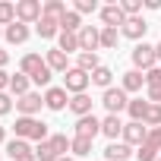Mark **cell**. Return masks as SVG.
<instances>
[{"mask_svg": "<svg viewBox=\"0 0 161 161\" xmlns=\"http://www.w3.org/2000/svg\"><path fill=\"white\" fill-rule=\"evenodd\" d=\"M69 145H73V139L66 133H51V139H44V142L35 145V158L38 161H60L69 152Z\"/></svg>", "mask_w": 161, "mask_h": 161, "instance_id": "6da1fadb", "label": "cell"}, {"mask_svg": "<svg viewBox=\"0 0 161 161\" xmlns=\"http://www.w3.org/2000/svg\"><path fill=\"white\" fill-rule=\"evenodd\" d=\"M16 139H35V142H44V139H51V130H47V123L44 120H38V117H16Z\"/></svg>", "mask_w": 161, "mask_h": 161, "instance_id": "7a4b0ae2", "label": "cell"}, {"mask_svg": "<svg viewBox=\"0 0 161 161\" xmlns=\"http://www.w3.org/2000/svg\"><path fill=\"white\" fill-rule=\"evenodd\" d=\"M155 66H158L155 44H148V41H139V44L133 47V69H139V73H148V69H155Z\"/></svg>", "mask_w": 161, "mask_h": 161, "instance_id": "3957f363", "label": "cell"}, {"mask_svg": "<svg viewBox=\"0 0 161 161\" xmlns=\"http://www.w3.org/2000/svg\"><path fill=\"white\" fill-rule=\"evenodd\" d=\"M41 16H44V3H41V0H16V22L32 25Z\"/></svg>", "mask_w": 161, "mask_h": 161, "instance_id": "277c9868", "label": "cell"}, {"mask_svg": "<svg viewBox=\"0 0 161 161\" xmlns=\"http://www.w3.org/2000/svg\"><path fill=\"white\" fill-rule=\"evenodd\" d=\"M89 86H92V76H89V73L76 69V66L63 73V89H66L69 95H82V92H86Z\"/></svg>", "mask_w": 161, "mask_h": 161, "instance_id": "5b68a950", "label": "cell"}, {"mask_svg": "<svg viewBox=\"0 0 161 161\" xmlns=\"http://www.w3.org/2000/svg\"><path fill=\"white\" fill-rule=\"evenodd\" d=\"M101 104L108 108V114H117L120 117V111H126V104H130V98H126V92L117 86H111V89H104V95H101Z\"/></svg>", "mask_w": 161, "mask_h": 161, "instance_id": "8992f818", "label": "cell"}, {"mask_svg": "<svg viewBox=\"0 0 161 161\" xmlns=\"http://www.w3.org/2000/svg\"><path fill=\"white\" fill-rule=\"evenodd\" d=\"M101 47V25H82L79 32V54H95Z\"/></svg>", "mask_w": 161, "mask_h": 161, "instance_id": "52a82bcc", "label": "cell"}, {"mask_svg": "<svg viewBox=\"0 0 161 161\" xmlns=\"http://www.w3.org/2000/svg\"><path fill=\"white\" fill-rule=\"evenodd\" d=\"M44 108H47V111H63V108H69V92H66L63 86L44 89Z\"/></svg>", "mask_w": 161, "mask_h": 161, "instance_id": "ba28073f", "label": "cell"}, {"mask_svg": "<svg viewBox=\"0 0 161 161\" xmlns=\"http://www.w3.org/2000/svg\"><path fill=\"white\" fill-rule=\"evenodd\" d=\"M41 104H44V95H41V92H29V95L16 98V111H19V117H35V114L41 111Z\"/></svg>", "mask_w": 161, "mask_h": 161, "instance_id": "9c48e42d", "label": "cell"}, {"mask_svg": "<svg viewBox=\"0 0 161 161\" xmlns=\"http://www.w3.org/2000/svg\"><path fill=\"white\" fill-rule=\"evenodd\" d=\"M98 13H101L104 29H123V22H126V13H123L120 3H108V7H101Z\"/></svg>", "mask_w": 161, "mask_h": 161, "instance_id": "30bf717a", "label": "cell"}, {"mask_svg": "<svg viewBox=\"0 0 161 161\" xmlns=\"http://www.w3.org/2000/svg\"><path fill=\"white\" fill-rule=\"evenodd\" d=\"M145 139H148V126L145 123H136V120H130L126 126H123V139L120 142H126V145H145Z\"/></svg>", "mask_w": 161, "mask_h": 161, "instance_id": "8fae6325", "label": "cell"}, {"mask_svg": "<svg viewBox=\"0 0 161 161\" xmlns=\"http://www.w3.org/2000/svg\"><path fill=\"white\" fill-rule=\"evenodd\" d=\"M98 133H101V120H98L95 114H86V117L76 120V136H82V139H92V142H95Z\"/></svg>", "mask_w": 161, "mask_h": 161, "instance_id": "7c38bea8", "label": "cell"}, {"mask_svg": "<svg viewBox=\"0 0 161 161\" xmlns=\"http://www.w3.org/2000/svg\"><path fill=\"white\" fill-rule=\"evenodd\" d=\"M145 32H148V25H145V19H142V16H130V19L123 22V29H120V35H123V38H130V41H142V38H145Z\"/></svg>", "mask_w": 161, "mask_h": 161, "instance_id": "4fadbf2b", "label": "cell"}, {"mask_svg": "<svg viewBox=\"0 0 161 161\" xmlns=\"http://www.w3.org/2000/svg\"><path fill=\"white\" fill-rule=\"evenodd\" d=\"M44 63L51 66V73H66V69H73V66H69V54H63L60 47H51V51L44 54Z\"/></svg>", "mask_w": 161, "mask_h": 161, "instance_id": "5bb4252c", "label": "cell"}, {"mask_svg": "<svg viewBox=\"0 0 161 161\" xmlns=\"http://www.w3.org/2000/svg\"><path fill=\"white\" fill-rule=\"evenodd\" d=\"M123 126H126V123H123V120H120L117 114H108V117L101 120V133H104V136H108L111 142L123 139Z\"/></svg>", "mask_w": 161, "mask_h": 161, "instance_id": "9a60e30c", "label": "cell"}, {"mask_svg": "<svg viewBox=\"0 0 161 161\" xmlns=\"http://www.w3.org/2000/svg\"><path fill=\"white\" fill-rule=\"evenodd\" d=\"M29 25L25 22H13V25H7L3 29V38H7V44H25L29 41Z\"/></svg>", "mask_w": 161, "mask_h": 161, "instance_id": "2e32d148", "label": "cell"}, {"mask_svg": "<svg viewBox=\"0 0 161 161\" xmlns=\"http://www.w3.org/2000/svg\"><path fill=\"white\" fill-rule=\"evenodd\" d=\"M142 86H145V73H139V69H126L123 79H120V89L126 95L130 92H142Z\"/></svg>", "mask_w": 161, "mask_h": 161, "instance_id": "e0dca14e", "label": "cell"}, {"mask_svg": "<svg viewBox=\"0 0 161 161\" xmlns=\"http://www.w3.org/2000/svg\"><path fill=\"white\" fill-rule=\"evenodd\" d=\"M92 98H89V92H82V95H69V111L76 114V120L79 117H86V114H92Z\"/></svg>", "mask_w": 161, "mask_h": 161, "instance_id": "ac0fdd59", "label": "cell"}, {"mask_svg": "<svg viewBox=\"0 0 161 161\" xmlns=\"http://www.w3.org/2000/svg\"><path fill=\"white\" fill-rule=\"evenodd\" d=\"M130 155H133V145H126V142H111L104 148L108 161H130Z\"/></svg>", "mask_w": 161, "mask_h": 161, "instance_id": "d6986e66", "label": "cell"}, {"mask_svg": "<svg viewBox=\"0 0 161 161\" xmlns=\"http://www.w3.org/2000/svg\"><path fill=\"white\" fill-rule=\"evenodd\" d=\"M41 66H44V57H41V54H25V57L19 60V73H25L29 79H32Z\"/></svg>", "mask_w": 161, "mask_h": 161, "instance_id": "ffe728a7", "label": "cell"}, {"mask_svg": "<svg viewBox=\"0 0 161 161\" xmlns=\"http://www.w3.org/2000/svg\"><path fill=\"white\" fill-rule=\"evenodd\" d=\"M29 92H32V79H29L25 73H16V76L10 79V95L22 98V95H29Z\"/></svg>", "mask_w": 161, "mask_h": 161, "instance_id": "44dd1931", "label": "cell"}, {"mask_svg": "<svg viewBox=\"0 0 161 161\" xmlns=\"http://www.w3.org/2000/svg\"><path fill=\"white\" fill-rule=\"evenodd\" d=\"M35 32H38L41 38H57V35H60V22H57V19H47V16H41V19L35 22Z\"/></svg>", "mask_w": 161, "mask_h": 161, "instance_id": "7402d4cb", "label": "cell"}, {"mask_svg": "<svg viewBox=\"0 0 161 161\" xmlns=\"http://www.w3.org/2000/svg\"><path fill=\"white\" fill-rule=\"evenodd\" d=\"M32 152H35V148H32L25 139H16V136H13V139L7 142V155H10L13 161H16V158H22V155H32Z\"/></svg>", "mask_w": 161, "mask_h": 161, "instance_id": "603a6c76", "label": "cell"}, {"mask_svg": "<svg viewBox=\"0 0 161 161\" xmlns=\"http://www.w3.org/2000/svg\"><path fill=\"white\" fill-rule=\"evenodd\" d=\"M60 32H73V35H79V32H82V16H79L76 10H69V13L60 19Z\"/></svg>", "mask_w": 161, "mask_h": 161, "instance_id": "cb8c5ba5", "label": "cell"}, {"mask_svg": "<svg viewBox=\"0 0 161 161\" xmlns=\"http://www.w3.org/2000/svg\"><path fill=\"white\" fill-rule=\"evenodd\" d=\"M98 66H101L98 54H86V51H82V54L76 57V69H82V73H89V76H92V73H95Z\"/></svg>", "mask_w": 161, "mask_h": 161, "instance_id": "d4e9b609", "label": "cell"}, {"mask_svg": "<svg viewBox=\"0 0 161 161\" xmlns=\"http://www.w3.org/2000/svg\"><path fill=\"white\" fill-rule=\"evenodd\" d=\"M57 47H60L63 54H76V51H79V35H73V32H60V35H57Z\"/></svg>", "mask_w": 161, "mask_h": 161, "instance_id": "484cf974", "label": "cell"}, {"mask_svg": "<svg viewBox=\"0 0 161 161\" xmlns=\"http://www.w3.org/2000/svg\"><path fill=\"white\" fill-rule=\"evenodd\" d=\"M66 13H69V10H66L63 0H44V16H47V19H57V22H60Z\"/></svg>", "mask_w": 161, "mask_h": 161, "instance_id": "4316f807", "label": "cell"}, {"mask_svg": "<svg viewBox=\"0 0 161 161\" xmlns=\"http://www.w3.org/2000/svg\"><path fill=\"white\" fill-rule=\"evenodd\" d=\"M126 111H130V120L142 123V120H145V111H148V98H145V101H142V98H133V101L126 104Z\"/></svg>", "mask_w": 161, "mask_h": 161, "instance_id": "83f0119b", "label": "cell"}, {"mask_svg": "<svg viewBox=\"0 0 161 161\" xmlns=\"http://www.w3.org/2000/svg\"><path fill=\"white\" fill-rule=\"evenodd\" d=\"M73 158H89L92 155V139H82V136H73V145H69Z\"/></svg>", "mask_w": 161, "mask_h": 161, "instance_id": "f1b7e54d", "label": "cell"}, {"mask_svg": "<svg viewBox=\"0 0 161 161\" xmlns=\"http://www.w3.org/2000/svg\"><path fill=\"white\" fill-rule=\"evenodd\" d=\"M16 22V3H7V0H0V29H7Z\"/></svg>", "mask_w": 161, "mask_h": 161, "instance_id": "f546056e", "label": "cell"}, {"mask_svg": "<svg viewBox=\"0 0 161 161\" xmlns=\"http://www.w3.org/2000/svg\"><path fill=\"white\" fill-rule=\"evenodd\" d=\"M92 82H95V86H101V89H111V82H114L111 66H98V69L92 73Z\"/></svg>", "mask_w": 161, "mask_h": 161, "instance_id": "4dcf8cb0", "label": "cell"}, {"mask_svg": "<svg viewBox=\"0 0 161 161\" xmlns=\"http://www.w3.org/2000/svg\"><path fill=\"white\" fill-rule=\"evenodd\" d=\"M117 41H120V29H104V25H101V47L114 51Z\"/></svg>", "mask_w": 161, "mask_h": 161, "instance_id": "1f68e13d", "label": "cell"}, {"mask_svg": "<svg viewBox=\"0 0 161 161\" xmlns=\"http://www.w3.org/2000/svg\"><path fill=\"white\" fill-rule=\"evenodd\" d=\"M148 130H155V126H161V104H152L148 101V111H145V120H142Z\"/></svg>", "mask_w": 161, "mask_h": 161, "instance_id": "d6a6232c", "label": "cell"}, {"mask_svg": "<svg viewBox=\"0 0 161 161\" xmlns=\"http://www.w3.org/2000/svg\"><path fill=\"white\" fill-rule=\"evenodd\" d=\"M136 158H139V161H158V158H161V152H158V148H152V145L145 142V145H139V148H136Z\"/></svg>", "mask_w": 161, "mask_h": 161, "instance_id": "836d02e7", "label": "cell"}, {"mask_svg": "<svg viewBox=\"0 0 161 161\" xmlns=\"http://www.w3.org/2000/svg\"><path fill=\"white\" fill-rule=\"evenodd\" d=\"M120 7H123V13H126V19L130 16H142V0H120Z\"/></svg>", "mask_w": 161, "mask_h": 161, "instance_id": "e575fe53", "label": "cell"}, {"mask_svg": "<svg viewBox=\"0 0 161 161\" xmlns=\"http://www.w3.org/2000/svg\"><path fill=\"white\" fill-rule=\"evenodd\" d=\"M51 76H54V73H51V66L44 63V66H41V69L32 76V82H35V86H44V89H51Z\"/></svg>", "mask_w": 161, "mask_h": 161, "instance_id": "d590c367", "label": "cell"}, {"mask_svg": "<svg viewBox=\"0 0 161 161\" xmlns=\"http://www.w3.org/2000/svg\"><path fill=\"white\" fill-rule=\"evenodd\" d=\"M79 16H82V13H95V10H101L98 7V0H76V7H73Z\"/></svg>", "mask_w": 161, "mask_h": 161, "instance_id": "8d00e7d4", "label": "cell"}, {"mask_svg": "<svg viewBox=\"0 0 161 161\" xmlns=\"http://www.w3.org/2000/svg\"><path fill=\"white\" fill-rule=\"evenodd\" d=\"M145 86H148V89L161 86V66H155V69H148V73H145Z\"/></svg>", "mask_w": 161, "mask_h": 161, "instance_id": "74e56055", "label": "cell"}, {"mask_svg": "<svg viewBox=\"0 0 161 161\" xmlns=\"http://www.w3.org/2000/svg\"><path fill=\"white\" fill-rule=\"evenodd\" d=\"M152 148H158L161 152V126H155V130H148V139H145Z\"/></svg>", "mask_w": 161, "mask_h": 161, "instance_id": "f35d334b", "label": "cell"}, {"mask_svg": "<svg viewBox=\"0 0 161 161\" xmlns=\"http://www.w3.org/2000/svg\"><path fill=\"white\" fill-rule=\"evenodd\" d=\"M10 111H13V98H10L7 92H0V117H7Z\"/></svg>", "mask_w": 161, "mask_h": 161, "instance_id": "ab89813d", "label": "cell"}, {"mask_svg": "<svg viewBox=\"0 0 161 161\" xmlns=\"http://www.w3.org/2000/svg\"><path fill=\"white\" fill-rule=\"evenodd\" d=\"M10 79H13V76H10L7 69H0V92H10Z\"/></svg>", "mask_w": 161, "mask_h": 161, "instance_id": "60d3db41", "label": "cell"}, {"mask_svg": "<svg viewBox=\"0 0 161 161\" xmlns=\"http://www.w3.org/2000/svg\"><path fill=\"white\" fill-rule=\"evenodd\" d=\"M148 101H152V104H161V86L148 89Z\"/></svg>", "mask_w": 161, "mask_h": 161, "instance_id": "b9f144b4", "label": "cell"}, {"mask_svg": "<svg viewBox=\"0 0 161 161\" xmlns=\"http://www.w3.org/2000/svg\"><path fill=\"white\" fill-rule=\"evenodd\" d=\"M7 63H10V51L0 47V69H7Z\"/></svg>", "mask_w": 161, "mask_h": 161, "instance_id": "7bdbcfd3", "label": "cell"}, {"mask_svg": "<svg viewBox=\"0 0 161 161\" xmlns=\"http://www.w3.org/2000/svg\"><path fill=\"white\" fill-rule=\"evenodd\" d=\"M145 10H161V0H145Z\"/></svg>", "mask_w": 161, "mask_h": 161, "instance_id": "ee69618b", "label": "cell"}, {"mask_svg": "<svg viewBox=\"0 0 161 161\" xmlns=\"http://www.w3.org/2000/svg\"><path fill=\"white\" fill-rule=\"evenodd\" d=\"M16 161H38V158H35V152H32V155H22V158H16Z\"/></svg>", "mask_w": 161, "mask_h": 161, "instance_id": "f6af8a7d", "label": "cell"}, {"mask_svg": "<svg viewBox=\"0 0 161 161\" xmlns=\"http://www.w3.org/2000/svg\"><path fill=\"white\" fill-rule=\"evenodd\" d=\"M155 54H158V63H161V41L155 44Z\"/></svg>", "mask_w": 161, "mask_h": 161, "instance_id": "bcb514c9", "label": "cell"}, {"mask_svg": "<svg viewBox=\"0 0 161 161\" xmlns=\"http://www.w3.org/2000/svg\"><path fill=\"white\" fill-rule=\"evenodd\" d=\"M0 142H7V130L3 126H0Z\"/></svg>", "mask_w": 161, "mask_h": 161, "instance_id": "7dc6e473", "label": "cell"}, {"mask_svg": "<svg viewBox=\"0 0 161 161\" xmlns=\"http://www.w3.org/2000/svg\"><path fill=\"white\" fill-rule=\"evenodd\" d=\"M60 161H76V158H73V155H63V158H60Z\"/></svg>", "mask_w": 161, "mask_h": 161, "instance_id": "c3c4849f", "label": "cell"}, {"mask_svg": "<svg viewBox=\"0 0 161 161\" xmlns=\"http://www.w3.org/2000/svg\"><path fill=\"white\" fill-rule=\"evenodd\" d=\"M0 35H3V29H0Z\"/></svg>", "mask_w": 161, "mask_h": 161, "instance_id": "681fc988", "label": "cell"}, {"mask_svg": "<svg viewBox=\"0 0 161 161\" xmlns=\"http://www.w3.org/2000/svg\"><path fill=\"white\" fill-rule=\"evenodd\" d=\"M158 161H161V158H158Z\"/></svg>", "mask_w": 161, "mask_h": 161, "instance_id": "f907efd6", "label": "cell"}]
</instances>
